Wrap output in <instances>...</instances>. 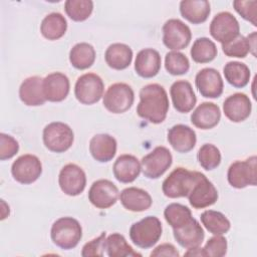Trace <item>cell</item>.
<instances>
[{
	"mask_svg": "<svg viewBox=\"0 0 257 257\" xmlns=\"http://www.w3.org/2000/svg\"><path fill=\"white\" fill-rule=\"evenodd\" d=\"M43 94L46 100L59 102L64 100L70 89L68 77L62 72H52L43 78Z\"/></svg>",
	"mask_w": 257,
	"mask_h": 257,
	"instance_id": "obj_18",
	"label": "cell"
},
{
	"mask_svg": "<svg viewBox=\"0 0 257 257\" xmlns=\"http://www.w3.org/2000/svg\"><path fill=\"white\" fill-rule=\"evenodd\" d=\"M181 15L193 24L205 22L210 13L211 7L206 0H183L180 3Z\"/></svg>",
	"mask_w": 257,
	"mask_h": 257,
	"instance_id": "obj_29",
	"label": "cell"
},
{
	"mask_svg": "<svg viewBox=\"0 0 257 257\" xmlns=\"http://www.w3.org/2000/svg\"><path fill=\"white\" fill-rule=\"evenodd\" d=\"M44 146L53 153H64L73 144L74 134L72 128L61 121H53L43 128Z\"/></svg>",
	"mask_w": 257,
	"mask_h": 257,
	"instance_id": "obj_5",
	"label": "cell"
},
{
	"mask_svg": "<svg viewBox=\"0 0 257 257\" xmlns=\"http://www.w3.org/2000/svg\"><path fill=\"white\" fill-rule=\"evenodd\" d=\"M170 94L174 108L181 112L187 113L191 111L197 102L196 94L192 84L187 80H177L170 88Z\"/></svg>",
	"mask_w": 257,
	"mask_h": 257,
	"instance_id": "obj_19",
	"label": "cell"
},
{
	"mask_svg": "<svg viewBox=\"0 0 257 257\" xmlns=\"http://www.w3.org/2000/svg\"><path fill=\"white\" fill-rule=\"evenodd\" d=\"M173 234L179 245L186 249L200 247L205 237L202 226L195 218H192L182 227L173 229Z\"/></svg>",
	"mask_w": 257,
	"mask_h": 257,
	"instance_id": "obj_20",
	"label": "cell"
},
{
	"mask_svg": "<svg viewBox=\"0 0 257 257\" xmlns=\"http://www.w3.org/2000/svg\"><path fill=\"white\" fill-rule=\"evenodd\" d=\"M163 43L173 51L186 48L192 38L191 29L182 20L172 18L163 25Z\"/></svg>",
	"mask_w": 257,
	"mask_h": 257,
	"instance_id": "obj_10",
	"label": "cell"
},
{
	"mask_svg": "<svg viewBox=\"0 0 257 257\" xmlns=\"http://www.w3.org/2000/svg\"><path fill=\"white\" fill-rule=\"evenodd\" d=\"M42 173L40 160L31 154H25L17 158L11 167L13 179L23 185L34 183Z\"/></svg>",
	"mask_w": 257,
	"mask_h": 257,
	"instance_id": "obj_11",
	"label": "cell"
},
{
	"mask_svg": "<svg viewBox=\"0 0 257 257\" xmlns=\"http://www.w3.org/2000/svg\"><path fill=\"white\" fill-rule=\"evenodd\" d=\"M43 78L30 76L25 78L19 87V97L28 106H39L46 101L43 94Z\"/></svg>",
	"mask_w": 257,
	"mask_h": 257,
	"instance_id": "obj_26",
	"label": "cell"
},
{
	"mask_svg": "<svg viewBox=\"0 0 257 257\" xmlns=\"http://www.w3.org/2000/svg\"><path fill=\"white\" fill-rule=\"evenodd\" d=\"M141 170V163L138 158L128 154L117 157L112 167L114 178L123 184L134 182L139 177Z\"/></svg>",
	"mask_w": 257,
	"mask_h": 257,
	"instance_id": "obj_25",
	"label": "cell"
},
{
	"mask_svg": "<svg viewBox=\"0 0 257 257\" xmlns=\"http://www.w3.org/2000/svg\"><path fill=\"white\" fill-rule=\"evenodd\" d=\"M152 257H160V256H172V257H179L180 253L176 249L173 244L170 243H163L157 246L151 253Z\"/></svg>",
	"mask_w": 257,
	"mask_h": 257,
	"instance_id": "obj_45",
	"label": "cell"
},
{
	"mask_svg": "<svg viewBox=\"0 0 257 257\" xmlns=\"http://www.w3.org/2000/svg\"><path fill=\"white\" fill-rule=\"evenodd\" d=\"M227 240L222 235H215L211 237L204 248H202V256L222 257L227 253Z\"/></svg>",
	"mask_w": 257,
	"mask_h": 257,
	"instance_id": "obj_41",
	"label": "cell"
},
{
	"mask_svg": "<svg viewBox=\"0 0 257 257\" xmlns=\"http://www.w3.org/2000/svg\"><path fill=\"white\" fill-rule=\"evenodd\" d=\"M165 68L172 75H182L189 71L190 61L180 51H170L165 56Z\"/></svg>",
	"mask_w": 257,
	"mask_h": 257,
	"instance_id": "obj_38",
	"label": "cell"
},
{
	"mask_svg": "<svg viewBox=\"0 0 257 257\" xmlns=\"http://www.w3.org/2000/svg\"><path fill=\"white\" fill-rule=\"evenodd\" d=\"M252 104L249 96L242 92H236L228 96L223 103L225 116L233 122H241L247 119L251 113Z\"/></svg>",
	"mask_w": 257,
	"mask_h": 257,
	"instance_id": "obj_17",
	"label": "cell"
},
{
	"mask_svg": "<svg viewBox=\"0 0 257 257\" xmlns=\"http://www.w3.org/2000/svg\"><path fill=\"white\" fill-rule=\"evenodd\" d=\"M164 217L167 223L173 228H180L188 223L193 217L191 210L180 203L169 204L164 211Z\"/></svg>",
	"mask_w": 257,
	"mask_h": 257,
	"instance_id": "obj_36",
	"label": "cell"
},
{
	"mask_svg": "<svg viewBox=\"0 0 257 257\" xmlns=\"http://www.w3.org/2000/svg\"><path fill=\"white\" fill-rule=\"evenodd\" d=\"M94 60L95 50L89 43H76L69 51V61L71 65L76 69H87L94 63Z\"/></svg>",
	"mask_w": 257,
	"mask_h": 257,
	"instance_id": "obj_31",
	"label": "cell"
},
{
	"mask_svg": "<svg viewBox=\"0 0 257 257\" xmlns=\"http://www.w3.org/2000/svg\"><path fill=\"white\" fill-rule=\"evenodd\" d=\"M218 50L216 44L207 37L197 38L191 48L192 59L197 63H208L215 59Z\"/></svg>",
	"mask_w": 257,
	"mask_h": 257,
	"instance_id": "obj_35",
	"label": "cell"
},
{
	"mask_svg": "<svg viewBox=\"0 0 257 257\" xmlns=\"http://www.w3.org/2000/svg\"><path fill=\"white\" fill-rule=\"evenodd\" d=\"M201 222L213 235L226 234L231 228L228 218L223 213L214 210L204 211L201 215Z\"/></svg>",
	"mask_w": 257,
	"mask_h": 257,
	"instance_id": "obj_34",
	"label": "cell"
},
{
	"mask_svg": "<svg viewBox=\"0 0 257 257\" xmlns=\"http://www.w3.org/2000/svg\"><path fill=\"white\" fill-rule=\"evenodd\" d=\"M195 84L202 96L217 98L223 93L224 82L218 70L212 67L201 69L195 77Z\"/></svg>",
	"mask_w": 257,
	"mask_h": 257,
	"instance_id": "obj_16",
	"label": "cell"
},
{
	"mask_svg": "<svg viewBox=\"0 0 257 257\" xmlns=\"http://www.w3.org/2000/svg\"><path fill=\"white\" fill-rule=\"evenodd\" d=\"M172 163L173 157L169 149L159 146L143 157L141 168L145 177L149 179H158L167 172Z\"/></svg>",
	"mask_w": 257,
	"mask_h": 257,
	"instance_id": "obj_9",
	"label": "cell"
},
{
	"mask_svg": "<svg viewBox=\"0 0 257 257\" xmlns=\"http://www.w3.org/2000/svg\"><path fill=\"white\" fill-rule=\"evenodd\" d=\"M188 199L193 208L204 209L217 202L218 191L204 174L199 173L198 180L188 195Z\"/></svg>",
	"mask_w": 257,
	"mask_h": 257,
	"instance_id": "obj_14",
	"label": "cell"
},
{
	"mask_svg": "<svg viewBox=\"0 0 257 257\" xmlns=\"http://www.w3.org/2000/svg\"><path fill=\"white\" fill-rule=\"evenodd\" d=\"M67 29L65 17L58 12H52L46 15L40 24L42 36L48 40H57L61 38Z\"/></svg>",
	"mask_w": 257,
	"mask_h": 257,
	"instance_id": "obj_30",
	"label": "cell"
},
{
	"mask_svg": "<svg viewBox=\"0 0 257 257\" xmlns=\"http://www.w3.org/2000/svg\"><path fill=\"white\" fill-rule=\"evenodd\" d=\"M105 251L109 257H141L126 242L123 235L119 233H112L105 238Z\"/></svg>",
	"mask_w": 257,
	"mask_h": 257,
	"instance_id": "obj_33",
	"label": "cell"
},
{
	"mask_svg": "<svg viewBox=\"0 0 257 257\" xmlns=\"http://www.w3.org/2000/svg\"><path fill=\"white\" fill-rule=\"evenodd\" d=\"M103 90L104 84L101 77L92 72L80 75L74 85V95L76 99L86 105L99 101L103 96Z\"/></svg>",
	"mask_w": 257,
	"mask_h": 257,
	"instance_id": "obj_8",
	"label": "cell"
},
{
	"mask_svg": "<svg viewBox=\"0 0 257 257\" xmlns=\"http://www.w3.org/2000/svg\"><path fill=\"white\" fill-rule=\"evenodd\" d=\"M162 64L160 53L153 48H145L139 51L135 60V70L143 78H152L156 76Z\"/></svg>",
	"mask_w": 257,
	"mask_h": 257,
	"instance_id": "obj_22",
	"label": "cell"
},
{
	"mask_svg": "<svg viewBox=\"0 0 257 257\" xmlns=\"http://www.w3.org/2000/svg\"><path fill=\"white\" fill-rule=\"evenodd\" d=\"M116 140L107 134L93 136L89 142V152L92 158L99 163H107L115 156Z\"/></svg>",
	"mask_w": 257,
	"mask_h": 257,
	"instance_id": "obj_24",
	"label": "cell"
},
{
	"mask_svg": "<svg viewBox=\"0 0 257 257\" xmlns=\"http://www.w3.org/2000/svg\"><path fill=\"white\" fill-rule=\"evenodd\" d=\"M118 195V189L111 181L100 179L90 186L88 200L98 209H107L116 203Z\"/></svg>",
	"mask_w": 257,
	"mask_h": 257,
	"instance_id": "obj_15",
	"label": "cell"
},
{
	"mask_svg": "<svg viewBox=\"0 0 257 257\" xmlns=\"http://www.w3.org/2000/svg\"><path fill=\"white\" fill-rule=\"evenodd\" d=\"M247 39H248L249 45H250V52L254 56H256V53H255V48H256V45H255V42H256V32H253L250 35H248Z\"/></svg>",
	"mask_w": 257,
	"mask_h": 257,
	"instance_id": "obj_46",
	"label": "cell"
},
{
	"mask_svg": "<svg viewBox=\"0 0 257 257\" xmlns=\"http://www.w3.org/2000/svg\"><path fill=\"white\" fill-rule=\"evenodd\" d=\"M257 158L251 156L245 161L232 163L227 172L228 183L236 189L256 186L257 183Z\"/></svg>",
	"mask_w": 257,
	"mask_h": 257,
	"instance_id": "obj_7",
	"label": "cell"
},
{
	"mask_svg": "<svg viewBox=\"0 0 257 257\" xmlns=\"http://www.w3.org/2000/svg\"><path fill=\"white\" fill-rule=\"evenodd\" d=\"M225 79L236 88H242L249 83L251 72L249 67L239 61H229L223 68Z\"/></svg>",
	"mask_w": 257,
	"mask_h": 257,
	"instance_id": "obj_32",
	"label": "cell"
},
{
	"mask_svg": "<svg viewBox=\"0 0 257 257\" xmlns=\"http://www.w3.org/2000/svg\"><path fill=\"white\" fill-rule=\"evenodd\" d=\"M222 50L229 57L244 58L250 52V45L247 37L238 35L228 43L222 44Z\"/></svg>",
	"mask_w": 257,
	"mask_h": 257,
	"instance_id": "obj_40",
	"label": "cell"
},
{
	"mask_svg": "<svg viewBox=\"0 0 257 257\" xmlns=\"http://www.w3.org/2000/svg\"><path fill=\"white\" fill-rule=\"evenodd\" d=\"M197 158L201 167L206 171L216 169L221 163V153L219 149L212 144H204L199 149Z\"/></svg>",
	"mask_w": 257,
	"mask_h": 257,
	"instance_id": "obj_39",
	"label": "cell"
},
{
	"mask_svg": "<svg viewBox=\"0 0 257 257\" xmlns=\"http://www.w3.org/2000/svg\"><path fill=\"white\" fill-rule=\"evenodd\" d=\"M163 233L162 223L156 216H147L130 228V238L135 245L148 249L153 247Z\"/></svg>",
	"mask_w": 257,
	"mask_h": 257,
	"instance_id": "obj_4",
	"label": "cell"
},
{
	"mask_svg": "<svg viewBox=\"0 0 257 257\" xmlns=\"http://www.w3.org/2000/svg\"><path fill=\"white\" fill-rule=\"evenodd\" d=\"M240 25L236 17L227 11H223L214 16L210 23L211 36L225 44L236 38L240 33Z\"/></svg>",
	"mask_w": 257,
	"mask_h": 257,
	"instance_id": "obj_12",
	"label": "cell"
},
{
	"mask_svg": "<svg viewBox=\"0 0 257 257\" xmlns=\"http://www.w3.org/2000/svg\"><path fill=\"white\" fill-rule=\"evenodd\" d=\"M50 237L52 242L63 250L75 248L82 238V228L79 222L72 217H61L51 226Z\"/></svg>",
	"mask_w": 257,
	"mask_h": 257,
	"instance_id": "obj_2",
	"label": "cell"
},
{
	"mask_svg": "<svg viewBox=\"0 0 257 257\" xmlns=\"http://www.w3.org/2000/svg\"><path fill=\"white\" fill-rule=\"evenodd\" d=\"M169 97L166 89L158 83H150L140 90L137 113L151 123L163 122L169 111Z\"/></svg>",
	"mask_w": 257,
	"mask_h": 257,
	"instance_id": "obj_1",
	"label": "cell"
},
{
	"mask_svg": "<svg viewBox=\"0 0 257 257\" xmlns=\"http://www.w3.org/2000/svg\"><path fill=\"white\" fill-rule=\"evenodd\" d=\"M64 10L71 20L81 22L91 15L93 2L91 0H67L64 3Z\"/></svg>",
	"mask_w": 257,
	"mask_h": 257,
	"instance_id": "obj_37",
	"label": "cell"
},
{
	"mask_svg": "<svg viewBox=\"0 0 257 257\" xmlns=\"http://www.w3.org/2000/svg\"><path fill=\"white\" fill-rule=\"evenodd\" d=\"M58 184L61 191L67 196H78L86 186V176L84 171L76 164L65 165L59 173Z\"/></svg>",
	"mask_w": 257,
	"mask_h": 257,
	"instance_id": "obj_13",
	"label": "cell"
},
{
	"mask_svg": "<svg viewBox=\"0 0 257 257\" xmlns=\"http://www.w3.org/2000/svg\"><path fill=\"white\" fill-rule=\"evenodd\" d=\"M135 93L131 85L116 82L108 86L102 96L103 106L112 113H123L134 104Z\"/></svg>",
	"mask_w": 257,
	"mask_h": 257,
	"instance_id": "obj_6",
	"label": "cell"
},
{
	"mask_svg": "<svg viewBox=\"0 0 257 257\" xmlns=\"http://www.w3.org/2000/svg\"><path fill=\"white\" fill-rule=\"evenodd\" d=\"M19 151L18 142L10 135L0 134V160L5 161L13 158Z\"/></svg>",
	"mask_w": 257,
	"mask_h": 257,
	"instance_id": "obj_43",
	"label": "cell"
},
{
	"mask_svg": "<svg viewBox=\"0 0 257 257\" xmlns=\"http://www.w3.org/2000/svg\"><path fill=\"white\" fill-rule=\"evenodd\" d=\"M106 64L115 70H122L130 66L133 60V50L124 43L110 44L104 53Z\"/></svg>",
	"mask_w": 257,
	"mask_h": 257,
	"instance_id": "obj_28",
	"label": "cell"
},
{
	"mask_svg": "<svg viewBox=\"0 0 257 257\" xmlns=\"http://www.w3.org/2000/svg\"><path fill=\"white\" fill-rule=\"evenodd\" d=\"M220 119V107L209 101L199 104L191 114V122L200 130H211L219 123Z\"/></svg>",
	"mask_w": 257,
	"mask_h": 257,
	"instance_id": "obj_23",
	"label": "cell"
},
{
	"mask_svg": "<svg viewBox=\"0 0 257 257\" xmlns=\"http://www.w3.org/2000/svg\"><path fill=\"white\" fill-rule=\"evenodd\" d=\"M119 200L121 205L132 212H144L153 204L151 195L147 191L137 187L123 189L119 194Z\"/></svg>",
	"mask_w": 257,
	"mask_h": 257,
	"instance_id": "obj_27",
	"label": "cell"
},
{
	"mask_svg": "<svg viewBox=\"0 0 257 257\" xmlns=\"http://www.w3.org/2000/svg\"><path fill=\"white\" fill-rule=\"evenodd\" d=\"M105 232H102L98 237L85 243L81 250V256H102L105 249Z\"/></svg>",
	"mask_w": 257,
	"mask_h": 257,
	"instance_id": "obj_44",
	"label": "cell"
},
{
	"mask_svg": "<svg viewBox=\"0 0 257 257\" xmlns=\"http://www.w3.org/2000/svg\"><path fill=\"white\" fill-rule=\"evenodd\" d=\"M199 173L183 167L176 168L162 184L164 195L171 199L188 197L198 180Z\"/></svg>",
	"mask_w": 257,
	"mask_h": 257,
	"instance_id": "obj_3",
	"label": "cell"
},
{
	"mask_svg": "<svg viewBox=\"0 0 257 257\" xmlns=\"http://www.w3.org/2000/svg\"><path fill=\"white\" fill-rule=\"evenodd\" d=\"M233 6L236 12L240 14L242 18L251 22L253 26H257V21H256L257 1L256 0H250V1L236 0V1H233Z\"/></svg>",
	"mask_w": 257,
	"mask_h": 257,
	"instance_id": "obj_42",
	"label": "cell"
},
{
	"mask_svg": "<svg viewBox=\"0 0 257 257\" xmlns=\"http://www.w3.org/2000/svg\"><path fill=\"white\" fill-rule=\"evenodd\" d=\"M168 142L178 153H189L197 143V136L193 128L186 124H175L168 132Z\"/></svg>",
	"mask_w": 257,
	"mask_h": 257,
	"instance_id": "obj_21",
	"label": "cell"
}]
</instances>
